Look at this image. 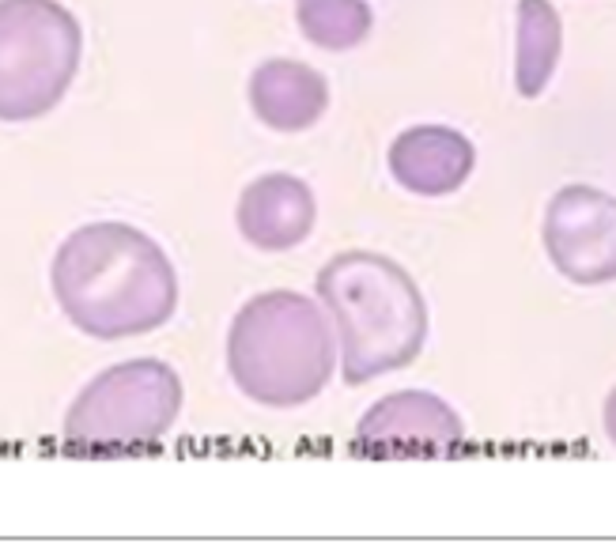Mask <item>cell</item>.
<instances>
[{
    "instance_id": "cell-1",
    "label": "cell",
    "mask_w": 616,
    "mask_h": 559,
    "mask_svg": "<svg viewBox=\"0 0 616 559\" xmlns=\"http://www.w3.org/2000/svg\"><path fill=\"white\" fill-rule=\"evenodd\" d=\"M325 291L344 318L352 382L416 359L427 337V310L408 273L382 257L359 254L333 265Z\"/></svg>"
},
{
    "instance_id": "cell-2",
    "label": "cell",
    "mask_w": 616,
    "mask_h": 559,
    "mask_svg": "<svg viewBox=\"0 0 616 559\" xmlns=\"http://www.w3.org/2000/svg\"><path fill=\"white\" fill-rule=\"evenodd\" d=\"M545 249L571 284L616 280V201L594 185L559 189L545 216Z\"/></svg>"
},
{
    "instance_id": "cell-3",
    "label": "cell",
    "mask_w": 616,
    "mask_h": 559,
    "mask_svg": "<svg viewBox=\"0 0 616 559\" xmlns=\"http://www.w3.org/2000/svg\"><path fill=\"white\" fill-rule=\"evenodd\" d=\"M363 439L405 453H450L461 446L465 427L446 400L408 389V393L386 397L375 408V416H367Z\"/></svg>"
},
{
    "instance_id": "cell-4",
    "label": "cell",
    "mask_w": 616,
    "mask_h": 559,
    "mask_svg": "<svg viewBox=\"0 0 616 559\" xmlns=\"http://www.w3.org/2000/svg\"><path fill=\"white\" fill-rule=\"evenodd\" d=\"M473 144L461 133L446 125H424L405 133L389 152V166H394V178L413 193L424 197H443L454 193L457 185L473 174Z\"/></svg>"
},
{
    "instance_id": "cell-5",
    "label": "cell",
    "mask_w": 616,
    "mask_h": 559,
    "mask_svg": "<svg viewBox=\"0 0 616 559\" xmlns=\"http://www.w3.org/2000/svg\"><path fill=\"white\" fill-rule=\"evenodd\" d=\"M559 61V15L548 0L518 4V50H515V87L522 99H537L548 87Z\"/></svg>"
},
{
    "instance_id": "cell-6",
    "label": "cell",
    "mask_w": 616,
    "mask_h": 559,
    "mask_svg": "<svg viewBox=\"0 0 616 559\" xmlns=\"http://www.w3.org/2000/svg\"><path fill=\"white\" fill-rule=\"evenodd\" d=\"M605 431H609V439L616 442V389L609 393V400H605Z\"/></svg>"
}]
</instances>
